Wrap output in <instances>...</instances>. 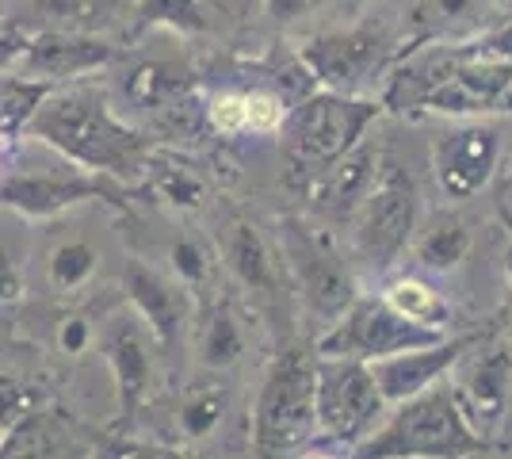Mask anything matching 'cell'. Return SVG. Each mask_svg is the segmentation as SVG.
<instances>
[{"instance_id":"obj_16","label":"cell","mask_w":512,"mask_h":459,"mask_svg":"<svg viewBox=\"0 0 512 459\" xmlns=\"http://www.w3.org/2000/svg\"><path fill=\"white\" fill-rule=\"evenodd\" d=\"M100 352H104L111 379H115V406H119V421L142 410L146 394L153 387V375H157V345H153L146 322L123 310V314H111L100 329Z\"/></svg>"},{"instance_id":"obj_28","label":"cell","mask_w":512,"mask_h":459,"mask_svg":"<svg viewBox=\"0 0 512 459\" xmlns=\"http://www.w3.org/2000/svg\"><path fill=\"white\" fill-rule=\"evenodd\" d=\"M146 188H150L153 196L161 199V203H169L176 211H199L207 196H211V188H207V176L199 173L195 165H188L184 157H165V153H150V165H146Z\"/></svg>"},{"instance_id":"obj_33","label":"cell","mask_w":512,"mask_h":459,"mask_svg":"<svg viewBox=\"0 0 512 459\" xmlns=\"http://www.w3.org/2000/svg\"><path fill=\"white\" fill-rule=\"evenodd\" d=\"M226 410H230V394H226L222 383H195L180 398L176 425H180V433L188 440H207L226 421Z\"/></svg>"},{"instance_id":"obj_4","label":"cell","mask_w":512,"mask_h":459,"mask_svg":"<svg viewBox=\"0 0 512 459\" xmlns=\"http://www.w3.org/2000/svg\"><path fill=\"white\" fill-rule=\"evenodd\" d=\"M318 437V352L283 345L268 360L253 402L256 456H306Z\"/></svg>"},{"instance_id":"obj_13","label":"cell","mask_w":512,"mask_h":459,"mask_svg":"<svg viewBox=\"0 0 512 459\" xmlns=\"http://www.w3.org/2000/svg\"><path fill=\"white\" fill-rule=\"evenodd\" d=\"M218 261L230 272V280L249 295L256 314H272L279 306H287V295H295L276 238H268V230L241 211L226 215L222 222Z\"/></svg>"},{"instance_id":"obj_15","label":"cell","mask_w":512,"mask_h":459,"mask_svg":"<svg viewBox=\"0 0 512 459\" xmlns=\"http://www.w3.org/2000/svg\"><path fill=\"white\" fill-rule=\"evenodd\" d=\"M123 284H127L130 310L146 322L161 360H176L192 337V295L176 284L169 272L138 261V257L127 261Z\"/></svg>"},{"instance_id":"obj_3","label":"cell","mask_w":512,"mask_h":459,"mask_svg":"<svg viewBox=\"0 0 512 459\" xmlns=\"http://www.w3.org/2000/svg\"><path fill=\"white\" fill-rule=\"evenodd\" d=\"M379 115H383L379 96H344V92L314 88L295 100L276 131L287 188H295L302 196V188L352 150Z\"/></svg>"},{"instance_id":"obj_29","label":"cell","mask_w":512,"mask_h":459,"mask_svg":"<svg viewBox=\"0 0 512 459\" xmlns=\"http://www.w3.org/2000/svg\"><path fill=\"white\" fill-rule=\"evenodd\" d=\"M100 249L88 238H65L46 253V287L58 295H73L96 280L100 272Z\"/></svg>"},{"instance_id":"obj_40","label":"cell","mask_w":512,"mask_h":459,"mask_svg":"<svg viewBox=\"0 0 512 459\" xmlns=\"http://www.w3.org/2000/svg\"><path fill=\"white\" fill-rule=\"evenodd\" d=\"M16 349H20V345L8 337V329H0V360H8V356H12Z\"/></svg>"},{"instance_id":"obj_7","label":"cell","mask_w":512,"mask_h":459,"mask_svg":"<svg viewBox=\"0 0 512 459\" xmlns=\"http://www.w3.org/2000/svg\"><path fill=\"white\" fill-rule=\"evenodd\" d=\"M276 245L287 264L291 287L306 303L310 318H318L321 329L333 326L360 295L356 268L344 257L333 230L325 222H310L302 215H283L276 222Z\"/></svg>"},{"instance_id":"obj_20","label":"cell","mask_w":512,"mask_h":459,"mask_svg":"<svg viewBox=\"0 0 512 459\" xmlns=\"http://www.w3.org/2000/svg\"><path fill=\"white\" fill-rule=\"evenodd\" d=\"M291 108L287 92L272 85H241L226 88L207 100V127L222 138H249V134H276L283 115Z\"/></svg>"},{"instance_id":"obj_11","label":"cell","mask_w":512,"mask_h":459,"mask_svg":"<svg viewBox=\"0 0 512 459\" xmlns=\"http://www.w3.org/2000/svg\"><path fill=\"white\" fill-rule=\"evenodd\" d=\"M448 379L467 429L478 440L493 444L505 417H509L512 402V345L501 337L474 333V341L451 364Z\"/></svg>"},{"instance_id":"obj_2","label":"cell","mask_w":512,"mask_h":459,"mask_svg":"<svg viewBox=\"0 0 512 459\" xmlns=\"http://www.w3.org/2000/svg\"><path fill=\"white\" fill-rule=\"evenodd\" d=\"M23 138H35L69 157L73 165L88 173H104L111 180H142L153 153L150 138L111 111L104 88L85 81L50 88V96L31 115Z\"/></svg>"},{"instance_id":"obj_31","label":"cell","mask_w":512,"mask_h":459,"mask_svg":"<svg viewBox=\"0 0 512 459\" xmlns=\"http://www.w3.org/2000/svg\"><path fill=\"white\" fill-rule=\"evenodd\" d=\"M165 268H169V276L188 295H207V287L214 284L218 253L203 238H195V234H176L165 245Z\"/></svg>"},{"instance_id":"obj_24","label":"cell","mask_w":512,"mask_h":459,"mask_svg":"<svg viewBox=\"0 0 512 459\" xmlns=\"http://www.w3.org/2000/svg\"><path fill=\"white\" fill-rule=\"evenodd\" d=\"M69 417L54 406H31L27 414L0 437V456H81Z\"/></svg>"},{"instance_id":"obj_14","label":"cell","mask_w":512,"mask_h":459,"mask_svg":"<svg viewBox=\"0 0 512 459\" xmlns=\"http://www.w3.org/2000/svg\"><path fill=\"white\" fill-rule=\"evenodd\" d=\"M505 134L490 119H455L432 138V176L444 199H474L501 173Z\"/></svg>"},{"instance_id":"obj_6","label":"cell","mask_w":512,"mask_h":459,"mask_svg":"<svg viewBox=\"0 0 512 459\" xmlns=\"http://www.w3.org/2000/svg\"><path fill=\"white\" fill-rule=\"evenodd\" d=\"M497 452L493 444L478 440L467 429V421L455 406L451 379H436L432 387L413 394L406 402L390 406L386 421L363 440L352 456H375V459H417V456H486Z\"/></svg>"},{"instance_id":"obj_34","label":"cell","mask_w":512,"mask_h":459,"mask_svg":"<svg viewBox=\"0 0 512 459\" xmlns=\"http://www.w3.org/2000/svg\"><path fill=\"white\" fill-rule=\"evenodd\" d=\"M35 402H39V391H35L31 383H23L20 375L0 372V437H4Z\"/></svg>"},{"instance_id":"obj_18","label":"cell","mask_w":512,"mask_h":459,"mask_svg":"<svg viewBox=\"0 0 512 459\" xmlns=\"http://www.w3.org/2000/svg\"><path fill=\"white\" fill-rule=\"evenodd\" d=\"M379 165H383V150L379 142L371 138H360L352 150L337 157L325 173H318L306 188L302 196L310 203L314 219L329 222V226H348V219L356 215V207L363 203V196L371 192L375 176H379Z\"/></svg>"},{"instance_id":"obj_38","label":"cell","mask_w":512,"mask_h":459,"mask_svg":"<svg viewBox=\"0 0 512 459\" xmlns=\"http://www.w3.org/2000/svg\"><path fill=\"white\" fill-rule=\"evenodd\" d=\"M470 43L478 50H490V54H501V58H512V16L509 20H497L493 27H486L482 35H474Z\"/></svg>"},{"instance_id":"obj_9","label":"cell","mask_w":512,"mask_h":459,"mask_svg":"<svg viewBox=\"0 0 512 459\" xmlns=\"http://www.w3.org/2000/svg\"><path fill=\"white\" fill-rule=\"evenodd\" d=\"M306 73L318 88L344 96H375L398 58L394 31L383 20H360L348 27H325L295 46Z\"/></svg>"},{"instance_id":"obj_17","label":"cell","mask_w":512,"mask_h":459,"mask_svg":"<svg viewBox=\"0 0 512 459\" xmlns=\"http://www.w3.org/2000/svg\"><path fill=\"white\" fill-rule=\"evenodd\" d=\"M119 58L123 50L92 31H31L16 62V73L46 81V85H69L88 73L115 66Z\"/></svg>"},{"instance_id":"obj_26","label":"cell","mask_w":512,"mask_h":459,"mask_svg":"<svg viewBox=\"0 0 512 459\" xmlns=\"http://www.w3.org/2000/svg\"><path fill=\"white\" fill-rule=\"evenodd\" d=\"M123 92H127L130 104H138L142 111L176 108L192 92V69L172 62V58H165V62L150 58V62H138L134 69H127Z\"/></svg>"},{"instance_id":"obj_35","label":"cell","mask_w":512,"mask_h":459,"mask_svg":"<svg viewBox=\"0 0 512 459\" xmlns=\"http://www.w3.org/2000/svg\"><path fill=\"white\" fill-rule=\"evenodd\" d=\"M23 303V261L0 241V329Z\"/></svg>"},{"instance_id":"obj_23","label":"cell","mask_w":512,"mask_h":459,"mask_svg":"<svg viewBox=\"0 0 512 459\" xmlns=\"http://www.w3.org/2000/svg\"><path fill=\"white\" fill-rule=\"evenodd\" d=\"M413 43H463L493 27V0H417Z\"/></svg>"},{"instance_id":"obj_43","label":"cell","mask_w":512,"mask_h":459,"mask_svg":"<svg viewBox=\"0 0 512 459\" xmlns=\"http://www.w3.org/2000/svg\"><path fill=\"white\" fill-rule=\"evenodd\" d=\"M509 329H512V295H509Z\"/></svg>"},{"instance_id":"obj_44","label":"cell","mask_w":512,"mask_h":459,"mask_svg":"<svg viewBox=\"0 0 512 459\" xmlns=\"http://www.w3.org/2000/svg\"><path fill=\"white\" fill-rule=\"evenodd\" d=\"M4 27H8V20H4V16H0V31H4Z\"/></svg>"},{"instance_id":"obj_41","label":"cell","mask_w":512,"mask_h":459,"mask_svg":"<svg viewBox=\"0 0 512 459\" xmlns=\"http://www.w3.org/2000/svg\"><path fill=\"white\" fill-rule=\"evenodd\" d=\"M12 146H16V142H8V138L0 134V176H4V169H8V157H12Z\"/></svg>"},{"instance_id":"obj_10","label":"cell","mask_w":512,"mask_h":459,"mask_svg":"<svg viewBox=\"0 0 512 459\" xmlns=\"http://www.w3.org/2000/svg\"><path fill=\"white\" fill-rule=\"evenodd\" d=\"M390 414L371 364L356 356H318V437L314 444H337L356 452ZM310 444V448H314Z\"/></svg>"},{"instance_id":"obj_39","label":"cell","mask_w":512,"mask_h":459,"mask_svg":"<svg viewBox=\"0 0 512 459\" xmlns=\"http://www.w3.org/2000/svg\"><path fill=\"white\" fill-rule=\"evenodd\" d=\"M497 207H501V219H505V226L512 222V165L505 169V176H501V192H497Z\"/></svg>"},{"instance_id":"obj_36","label":"cell","mask_w":512,"mask_h":459,"mask_svg":"<svg viewBox=\"0 0 512 459\" xmlns=\"http://www.w3.org/2000/svg\"><path fill=\"white\" fill-rule=\"evenodd\" d=\"M92 326H88L85 314H65L62 322H58V352H65V356H81V352L92 345Z\"/></svg>"},{"instance_id":"obj_5","label":"cell","mask_w":512,"mask_h":459,"mask_svg":"<svg viewBox=\"0 0 512 459\" xmlns=\"http://www.w3.org/2000/svg\"><path fill=\"white\" fill-rule=\"evenodd\" d=\"M35 146H39V157H27V153L8 157V169L0 176V207L4 211H16L27 222H50L81 203H107L115 211L130 207L123 180L88 173L43 142H35Z\"/></svg>"},{"instance_id":"obj_32","label":"cell","mask_w":512,"mask_h":459,"mask_svg":"<svg viewBox=\"0 0 512 459\" xmlns=\"http://www.w3.org/2000/svg\"><path fill=\"white\" fill-rule=\"evenodd\" d=\"M50 88L54 85L35 81V77H23L16 69L0 73V134H4L8 142H20L23 131H27V123H31V115H35L39 104L50 96Z\"/></svg>"},{"instance_id":"obj_30","label":"cell","mask_w":512,"mask_h":459,"mask_svg":"<svg viewBox=\"0 0 512 459\" xmlns=\"http://www.w3.org/2000/svg\"><path fill=\"white\" fill-rule=\"evenodd\" d=\"M130 35H142L153 27H169L176 35H203L207 8L203 0H127Z\"/></svg>"},{"instance_id":"obj_37","label":"cell","mask_w":512,"mask_h":459,"mask_svg":"<svg viewBox=\"0 0 512 459\" xmlns=\"http://www.w3.org/2000/svg\"><path fill=\"white\" fill-rule=\"evenodd\" d=\"M318 4L321 0H264V16L272 23H279V27H287V23L310 16Z\"/></svg>"},{"instance_id":"obj_27","label":"cell","mask_w":512,"mask_h":459,"mask_svg":"<svg viewBox=\"0 0 512 459\" xmlns=\"http://www.w3.org/2000/svg\"><path fill=\"white\" fill-rule=\"evenodd\" d=\"M379 295L413 326L440 329V333H451V326H455V314H451V303L444 299V291H436V284H428L413 272L390 276Z\"/></svg>"},{"instance_id":"obj_42","label":"cell","mask_w":512,"mask_h":459,"mask_svg":"<svg viewBox=\"0 0 512 459\" xmlns=\"http://www.w3.org/2000/svg\"><path fill=\"white\" fill-rule=\"evenodd\" d=\"M509 234H512V222H509ZM505 268H509V280H512V245H509V261H505Z\"/></svg>"},{"instance_id":"obj_19","label":"cell","mask_w":512,"mask_h":459,"mask_svg":"<svg viewBox=\"0 0 512 459\" xmlns=\"http://www.w3.org/2000/svg\"><path fill=\"white\" fill-rule=\"evenodd\" d=\"M470 341H474V333H467V337H444V341L425 345V349L394 352V356L367 360V364H371V375H375L383 398L390 406H398V402H406V398L421 394L425 387H432L436 379H444Z\"/></svg>"},{"instance_id":"obj_22","label":"cell","mask_w":512,"mask_h":459,"mask_svg":"<svg viewBox=\"0 0 512 459\" xmlns=\"http://www.w3.org/2000/svg\"><path fill=\"white\" fill-rule=\"evenodd\" d=\"M192 341H195V360L207 372H230L237 360L245 356V326L237 318L230 299L211 295L199 299V314L192 322Z\"/></svg>"},{"instance_id":"obj_1","label":"cell","mask_w":512,"mask_h":459,"mask_svg":"<svg viewBox=\"0 0 512 459\" xmlns=\"http://www.w3.org/2000/svg\"><path fill=\"white\" fill-rule=\"evenodd\" d=\"M417 50L386 73L379 104L398 115L490 119L512 115V58L463 43H413Z\"/></svg>"},{"instance_id":"obj_12","label":"cell","mask_w":512,"mask_h":459,"mask_svg":"<svg viewBox=\"0 0 512 459\" xmlns=\"http://www.w3.org/2000/svg\"><path fill=\"white\" fill-rule=\"evenodd\" d=\"M448 333L406 322L383 295H356L333 326H325L314 341L318 356H356V360H383L394 352L425 349L444 341Z\"/></svg>"},{"instance_id":"obj_25","label":"cell","mask_w":512,"mask_h":459,"mask_svg":"<svg viewBox=\"0 0 512 459\" xmlns=\"http://www.w3.org/2000/svg\"><path fill=\"white\" fill-rule=\"evenodd\" d=\"M470 245H474L470 222L451 215V211H440L425 226L417 222V234L409 241V253H413V261H417L421 272L444 276V272H455L459 264L467 261Z\"/></svg>"},{"instance_id":"obj_21","label":"cell","mask_w":512,"mask_h":459,"mask_svg":"<svg viewBox=\"0 0 512 459\" xmlns=\"http://www.w3.org/2000/svg\"><path fill=\"white\" fill-rule=\"evenodd\" d=\"M127 16V0H23L16 27L23 31H92L104 35Z\"/></svg>"},{"instance_id":"obj_8","label":"cell","mask_w":512,"mask_h":459,"mask_svg":"<svg viewBox=\"0 0 512 459\" xmlns=\"http://www.w3.org/2000/svg\"><path fill=\"white\" fill-rule=\"evenodd\" d=\"M421 222V192L417 180L398 161L383 157L371 192L363 196L356 215L348 219V261L371 276L394 272V264L409 253V241Z\"/></svg>"}]
</instances>
